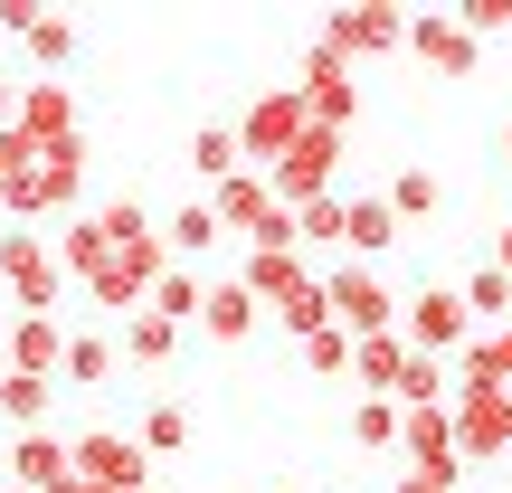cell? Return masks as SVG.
I'll return each instance as SVG.
<instances>
[{
	"label": "cell",
	"instance_id": "1",
	"mask_svg": "<svg viewBox=\"0 0 512 493\" xmlns=\"http://www.w3.org/2000/svg\"><path fill=\"white\" fill-rule=\"evenodd\" d=\"M332 294V323L351 332V342H380V332H399V294H389L380 266H351V256H332V266H313Z\"/></svg>",
	"mask_w": 512,
	"mask_h": 493
},
{
	"label": "cell",
	"instance_id": "2",
	"mask_svg": "<svg viewBox=\"0 0 512 493\" xmlns=\"http://www.w3.org/2000/svg\"><path fill=\"white\" fill-rule=\"evenodd\" d=\"M332 190H342V133H332V124H304V143L266 171V200L275 209H313V200H332Z\"/></svg>",
	"mask_w": 512,
	"mask_h": 493
},
{
	"label": "cell",
	"instance_id": "3",
	"mask_svg": "<svg viewBox=\"0 0 512 493\" xmlns=\"http://www.w3.org/2000/svg\"><path fill=\"white\" fill-rule=\"evenodd\" d=\"M304 124H313L304 95H294V86H266V95L238 114V152H247V171H275L294 143H304Z\"/></svg>",
	"mask_w": 512,
	"mask_h": 493
},
{
	"label": "cell",
	"instance_id": "4",
	"mask_svg": "<svg viewBox=\"0 0 512 493\" xmlns=\"http://www.w3.org/2000/svg\"><path fill=\"white\" fill-rule=\"evenodd\" d=\"M67 475H86V484H105V493H143L152 484V456H143V437L86 427V437H67Z\"/></svg>",
	"mask_w": 512,
	"mask_h": 493
},
{
	"label": "cell",
	"instance_id": "5",
	"mask_svg": "<svg viewBox=\"0 0 512 493\" xmlns=\"http://www.w3.org/2000/svg\"><path fill=\"white\" fill-rule=\"evenodd\" d=\"M399 332H408V351L446 361V351L475 342V313H465V294H456V285H427V294H408V304H399Z\"/></svg>",
	"mask_w": 512,
	"mask_h": 493
},
{
	"label": "cell",
	"instance_id": "6",
	"mask_svg": "<svg viewBox=\"0 0 512 493\" xmlns=\"http://www.w3.org/2000/svg\"><path fill=\"white\" fill-rule=\"evenodd\" d=\"M446 408H456V456H465V465L512 446V389H503V380H465Z\"/></svg>",
	"mask_w": 512,
	"mask_h": 493
},
{
	"label": "cell",
	"instance_id": "7",
	"mask_svg": "<svg viewBox=\"0 0 512 493\" xmlns=\"http://www.w3.org/2000/svg\"><path fill=\"white\" fill-rule=\"evenodd\" d=\"M0 285L19 294V313H48L57 294H67V266H57V247H48V238L10 228V238H0Z\"/></svg>",
	"mask_w": 512,
	"mask_h": 493
},
{
	"label": "cell",
	"instance_id": "8",
	"mask_svg": "<svg viewBox=\"0 0 512 493\" xmlns=\"http://www.w3.org/2000/svg\"><path fill=\"white\" fill-rule=\"evenodd\" d=\"M294 95H304V114H313V124H332V133L361 114V76H351V57L323 48V38L304 48V86H294Z\"/></svg>",
	"mask_w": 512,
	"mask_h": 493
},
{
	"label": "cell",
	"instance_id": "9",
	"mask_svg": "<svg viewBox=\"0 0 512 493\" xmlns=\"http://www.w3.org/2000/svg\"><path fill=\"white\" fill-rule=\"evenodd\" d=\"M408 57H427L437 76H475L484 67V38L465 29L456 10H408Z\"/></svg>",
	"mask_w": 512,
	"mask_h": 493
},
{
	"label": "cell",
	"instance_id": "10",
	"mask_svg": "<svg viewBox=\"0 0 512 493\" xmlns=\"http://www.w3.org/2000/svg\"><path fill=\"white\" fill-rule=\"evenodd\" d=\"M323 48H342V57L408 48V10H380V0H361V10H332V19H323Z\"/></svg>",
	"mask_w": 512,
	"mask_h": 493
},
{
	"label": "cell",
	"instance_id": "11",
	"mask_svg": "<svg viewBox=\"0 0 512 493\" xmlns=\"http://www.w3.org/2000/svg\"><path fill=\"white\" fill-rule=\"evenodd\" d=\"M238 285H247L266 313H275V304H294V294L313 285V266H304L294 247H238Z\"/></svg>",
	"mask_w": 512,
	"mask_h": 493
},
{
	"label": "cell",
	"instance_id": "12",
	"mask_svg": "<svg viewBox=\"0 0 512 493\" xmlns=\"http://www.w3.org/2000/svg\"><path fill=\"white\" fill-rule=\"evenodd\" d=\"M0 361L29 370V380H57V361H67V323H57V313H19L10 342H0Z\"/></svg>",
	"mask_w": 512,
	"mask_h": 493
},
{
	"label": "cell",
	"instance_id": "13",
	"mask_svg": "<svg viewBox=\"0 0 512 493\" xmlns=\"http://www.w3.org/2000/svg\"><path fill=\"white\" fill-rule=\"evenodd\" d=\"M0 38H19L38 67H67L76 57V19L67 10H0Z\"/></svg>",
	"mask_w": 512,
	"mask_h": 493
},
{
	"label": "cell",
	"instance_id": "14",
	"mask_svg": "<svg viewBox=\"0 0 512 493\" xmlns=\"http://www.w3.org/2000/svg\"><path fill=\"white\" fill-rule=\"evenodd\" d=\"M256 323H266V304H256L238 275H219V285H209V304H200V332L238 351V342H256Z\"/></svg>",
	"mask_w": 512,
	"mask_h": 493
},
{
	"label": "cell",
	"instance_id": "15",
	"mask_svg": "<svg viewBox=\"0 0 512 493\" xmlns=\"http://www.w3.org/2000/svg\"><path fill=\"white\" fill-rule=\"evenodd\" d=\"M19 143H76V95L67 86H19Z\"/></svg>",
	"mask_w": 512,
	"mask_h": 493
},
{
	"label": "cell",
	"instance_id": "16",
	"mask_svg": "<svg viewBox=\"0 0 512 493\" xmlns=\"http://www.w3.org/2000/svg\"><path fill=\"white\" fill-rule=\"evenodd\" d=\"M76 200H86V133L38 152V209L57 219V209H76Z\"/></svg>",
	"mask_w": 512,
	"mask_h": 493
},
{
	"label": "cell",
	"instance_id": "17",
	"mask_svg": "<svg viewBox=\"0 0 512 493\" xmlns=\"http://www.w3.org/2000/svg\"><path fill=\"white\" fill-rule=\"evenodd\" d=\"M209 209H219V228H228V238L247 247V238H256V219L275 209V200H266V171H228V181L209 190Z\"/></svg>",
	"mask_w": 512,
	"mask_h": 493
},
{
	"label": "cell",
	"instance_id": "18",
	"mask_svg": "<svg viewBox=\"0 0 512 493\" xmlns=\"http://www.w3.org/2000/svg\"><path fill=\"white\" fill-rule=\"evenodd\" d=\"M399 370H408V332L351 342V380H361V399H399Z\"/></svg>",
	"mask_w": 512,
	"mask_h": 493
},
{
	"label": "cell",
	"instance_id": "19",
	"mask_svg": "<svg viewBox=\"0 0 512 493\" xmlns=\"http://www.w3.org/2000/svg\"><path fill=\"white\" fill-rule=\"evenodd\" d=\"M342 247H351V266H370V256L399 247V219H389V200H342Z\"/></svg>",
	"mask_w": 512,
	"mask_h": 493
},
{
	"label": "cell",
	"instance_id": "20",
	"mask_svg": "<svg viewBox=\"0 0 512 493\" xmlns=\"http://www.w3.org/2000/svg\"><path fill=\"white\" fill-rule=\"evenodd\" d=\"M219 238H228V228H219V209H209V200H181V209L162 219V247H171V266H190V256H209Z\"/></svg>",
	"mask_w": 512,
	"mask_h": 493
},
{
	"label": "cell",
	"instance_id": "21",
	"mask_svg": "<svg viewBox=\"0 0 512 493\" xmlns=\"http://www.w3.org/2000/svg\"><path fill=\"white\" fill-rule=\"evenodd\" d=\"M380 200H389V219H399V228H418V219H437V209H446V190H437V171L399 162V171H389V190H380Z\"/></svg>",
	"mask_w": 512,
	"mask_h": 493
},
{
	"label": "cell",
	"instance_id": "22",
	"mask_svg": "<svg viewBox=\"0 0 512 493\" xmlns=\"http://www.w3.org/2000/svg\"><path fill=\"white\" fill-rule=\"evenodd\" d=\"M57 475H67V437H48V427H38V437H19V446H10V484L48 493Z\"/></svg>",
	"mask_w": 512,
	"mask_h": 493
},
{
	"label": "cell",
	"instance_id": "23",
	"mask_svg": "<svg viewBox=\"0 0 512 493\" xmlns=\"http://www.w3.org/2000/svg\"><path fill=\"white\" fill-rule=\"evenodd\" d=\"M465 380H503V389H512V323L475 332V342L456 351V389H465Z\"/></svg>",
	"mask_w": 512,
	"mask_h": 493
},
{
	"label": "cell",
	"instance_id": "24",
	"mask_svg": "<svg viewBox=\"0 0 512 493\" xmlns=\"http://www.w3.org/2000/svg\"><path fill=\"white\" fill-rule=\"evenodd\" d=\"M48 408H57V380H29V370H10V389H0V418H10L19 437H38V427H48Z\"/></svg>",
	"mask_w": 512,
	"mask_h": 493
},
{
	"label": "cell",
	"instance_id": "25",
	"mask_svg": "<svg viewBox=\"0 0 512 493\" xmlns=\"http://www.w3.org/2000/svg\"><path fill=\"white\" fill-rule=\"evenodd\" d=\"M190 171H200L209 190H219L228 171H247V152H238V124H200V133H190Z\"/></svg>",
	"mask_w": 512,
	"mask_h": 493
},
{
	"label": "cell",
	"instance_id": "26",
	"mask_svg": "<svg viewBox=\"0 0 512 493\" xmlns=\"http://www.w3.org/2000/svg\"><path fill=\"white\" fill-rule=\"evenodd\" d=\"M200 304H209V285H200V275H190V266H162V285H152V304L143 313H162V323H200Z\"/></svg>",
	"mask_w": 512,
	"mask_h": 493
},
{
	"label": "cell",
	"instance_id": "27",
	"mask_svg": "<svg viewBox=\"0 0 512 493\" xmlns=\"http://www.w3.org/2000/svg\"><path fill=\"white\" fill-rule=\"evenodd\" d=\"M351 446L361 456H399V399H351Z\"/></svg>",
	"mask_w": 512,
	"mask_h": 493
},
{
	"label": "cell",
	"instance_id": "28",
	"mask_svg": "<svg viewBox=\"0 0 512 493\" xmlns=\"http://www.w3.org/2000/svg\"><path fill=\"white\" fill-rule=\"evenodd\" d=\"M171 351H181V323H162V313H124V361L162 370Z\"/></svg>",
	"mask_w": 512,
	"mask_h": 493
},
{
	"label": "cell",
	"instance_id": "29",
	"mask_svg": "<svg viewBox=\"0 0 512 493\" xmlns=\"http://www.w3.org/2000/svg\"><path fill=\"white\" fill-rule=\"evenodd\" d=\"M114 370V342L105 332H67V361H57V389H95Z\"/></svg>",
	"mask_w": 512,
	"mask_h": 493
},
{
	"label": "cell",
	"instance_id": "30",
	"mask_svg": "<svg viewBox=\"0 0 512 493\" xmlns=\"http://www.w3.org/2000/svg\"><path fill=\"white\" fill-rule=\"evenodd\" d=\"M133 437H143V456H181V446H190V408L181 399H152Z\"/></svg>",
	"mask_w": 512,
	"mask_h": 493
},
{
	"label": "cell",
	"instance_id": "31",
	"mask_svg": "<svg viewBox=\"0 0 512 493\" xmlns=\"http://www.w3.org/2000/svg\"><path fill=\"white\" fill-rule=\"evenodd\" d=\"M95 228H105V256H124V247L152 238V209L143 200H105V209H95Z\"/></svg>",
	"mask_w": 512,
	"mask_h": 493
},
{
	"label": "cell",
	"instance_id": "32",
	"mask_svg": "<svg viewBox=\"0 0 512 493\" xmlns=\"http://www.w3.org/2000/svg\"><path fill=\"white\" fill-rule=\"evenodd\" d=\"M456 294H465V313H484V323H494V313H512V275L494 266V256H484V266H475V275H465V285H456Z\"/></svg>",
	"mask_w": 512,
	"mask_h": 493
},
{
	"label": "cell",
	"instance_id": "33",
	"mask_svg": "<svg viewBox=\"0 0 512 493\" xmlns=\"http://www.w3.org/2000/svg\"><path fill=\"white\" fill-rule=\"evenodd\" d=\"M294 247H342V190L313 209H294Z\"/></svg>",
	"mask_w": 512,
	"mask_h": 493
},
{
	"label": "cell",
	"instance_id": "34",
	"mask_svg": "<svg viewBox=\"0 0 512 493\" xmlns=\"http://www.w3.org/2000/svg\"><path fill=\"white\" fill-rule=\"evenodd\" d=\"M304 370H323V380H342V370H351V332H342V323L304 332Z\"/></svg>",
	"mask_w": 512,
	"mask_h": 493
},
{
	"label": "cell",
	"instance_id": "35",
	"mask_svg": "<svg viewBox=\"0 0 512 493\" xmlns=\"http://www.w3.org/2000/svg\"><path fill=\"white\" fill-rule=\"evenodd\" d=\"M0 209H10V219H48V209H38V162L0 181Z\"/></svg>",
	"mask_w": 512,
	"mask_h": 493
},
{
	"label": "cell",
	"instance_id": "36",
	"mask_svg": "<svg viewBox=\"0 0 512 493\" xmlns=\"http://www.w3.org/2000/svg\"><path fill=\"white\" fill-rule=\"evenodd\" d=\"M465 29H475V38H512V0H465Z\"/></svg>",
	"mask_w": 512,
	"mask_h": 493
},
{
	"label": "cell",
	"instance_id": "37",
	"mask_svg": "<svg viewBox=\"0 0 512 493\" xmlns=\"http://www.w3.org/2000/svg\"><path fill=\"white\" fill-rule=\"evenodd\" d=\"M29 162H38V143H19V124H10V133H0V181H10V171H29Z\"/></svg>",
	"mask_w": 512,
	"mask_h": 493
},
{
	"label": "cell",
	"instance_id": "38",
	"mask_svg": "<svg viewBox=\"0 0 512 493\" xmlns=\"http://www.w3.org/2000/svg\"><path fill=\"white\" fill-rule=\"evenodd\" d=\"M389 493H456V484H437V475H418V465H399V484Z\"/></svg>",
	"mask_w": 512,
	"mask_h": 493
},
{
	"label": "cell",
	"instance_id": "39",
	"mask_svg": "<svg viewBox=\"0 0 512 493\" xmlns=\"http://www.w3.org/2000/svg\"><path fill=\"white\" fill-rule=\"evenodd\" d=\"M19 124V76H0V133Z\"/></svg>",
	"mask_w": 512,
	"mask_h": 493
},
{
	"label": "cell",
	"instance_id": "40",
	"mask_svg": "<svg viewBox=\"0 0 512 493\" xmlns=\"http://www.w3.org/2000/svg\"><path fill=\"white\" fill-rule=\"evenodd\" d=\"M48 493H105V484H86V475H57V484H48Z\"/></svg>",
	"mask_w": 512,
	"mask_h": 493
},
{
	"label": "cell",
	"instance_id": "41",
	"mask_svg": "<svg viewBox=\"0 0 512 493\" xmlns=\"http://www.w3.org/2000/svg\"><path fill=\"white\" fill-rule=\"evenodd\" d=\"M494 266H503V275H512V228H494Z\"/></svg>",
	"mask_w": 512,
	"mask_h": 493
},
{
	"label": "cell",
	"instance_id": "42",
	"mask_svg": "<svg viewBox=\"0 0 512 493\" xmlns=\"http://www.w3.org/2000/svg\"><path fill=\"white\" fill-rule=\"evenodd\" d=\"M0 389H10V361H0Z\"/></svg>",
	"mask_w": 512,
	"mask_h": 493
},
{
	"label": "cell",
	"instance_id": "43",
	"mask_svg": "<svg viewBox=\"0 0 512 493\" xmlns=\"http://www.w3.org/2000/svg\"><path fill=\"white\" fill-rule=\"evenodd\" d=\"M0 493H29V484H0Z\"/></svg>",
	"mask_w": 512,
	"mask_h": 493
},
{
	"label": "cell",
	"instance_id": "44",
	"mask_svg": "<svg viewBox=\"0 0 512 493\" xmlns=\"http://www.w3.org/2000/svg\"><path fill=\"white\" fill-rule=\"evenodd\" d=\"M503 152H512V124H503Z\"/></svg>",
	"mask_w": 512,
	"mask_h": 493
}]
</instances>
